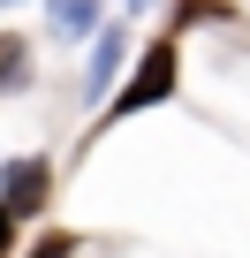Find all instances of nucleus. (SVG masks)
Here are the masks:
<instances>
[{
  "instance_id": "nucleus-3",
  "label": "nucleus",
  "mask_w": 250,
  "mask_h": 258,
  "mask_svg": "<svg viewBox=\"0 0 250 258\" xmlns=\"http://www.w3.org/2000/svg\"><path fill=\"white\" fill-rule=\"evenodd\" d=\"M46 16H53V38H84V31L99 38V0H53Z\"/></svg>"
},
{
  "instance_id": "nucleus-8",
  "label": "nucleus",
  "mask_w": 250,
  "mask_h": 258,
  "mask_svg": "<svg viewBox=\"0 0 250 258\" xmlns=\"http://www.w3.org/2000/svg\"><path fill=\"white\" fill-rule=\"evenodd\" d=\"M0 8H8V0H0Z\"/></svg>"
},
{
  "instance_id": "nucleus-9",
  "label": "nucleus",
  "mask_w": 250,
  "mask_h": 258,
  "mask_svg": "<svg viewBox=\"0 0 250 258\" xmlns=\"http://www.w3.org/2000/svg\"><path fill=\"white\" fill-rule=\"evenodd\" d=\"M129 8H137V0H129Z\"/></svg>"
},
{
  "instance_id": "nucleus-5",
  "label": "nucleus",
  "mask_w": 250,
  "mask_h": 258,
  "mask_svg": "<svg viewBox=\"0 0 250 258\" xmlns=\"http://www.w3.org/2000/svg\"><path fill=\"white\" fill-rule=\"evenodd\" d=\"M114 61H121V31H99V46H91V91H106Z\"/></svg>"
},
{
  "instance_id": "nucleus-2",
  "label": "nucleus",
  "mask_w": 250,
  "mask_h": 258,
  "mask_svg": "<svg viewBox=\"0 0 250 258\" xmlns=\"http://www.w3.org/2000/svg\"><path fill=\"white\" fill-rule=\"evenodd\" d=\"M38 198H46V167H38V160H16L8 175H0V205H8L16 220L38 213Z\"/></svg>"
},
{
  "instance_id": "nucleus-4",
  "label": "nucleus",
  "mask_w": 250,
  "mask_h": 258,
  "mask_svg": "<svg viewBox=\"0 0 250 258\" xmlns=\"http://www.w3.org/2000/svg\"><path fill=\"white\" fill-rule=\"evenodd\" d=\"M16 84H31V53L16 31H0V91H16Z\"/></svg>"
},
{
  "instance_id": "nucleus-1",
  "label": "nucleus",
  "mask_w": 250,
  "mask_h": 258,
  "mask_svg": "<svg viewBox=\"0 0 250 258\" xmlns=\"http://www.w3.org/2000/svg\"><path fill=\"white\" fill-rule=\"evenodd\" d=\"M159 99H175V46H167V38L137 61V76H129V91L114 99V114H144V106H159Z\"/></svg>"
},
{
  "instance_id": "nucleus-6",
  "label": "nucleus",
  "mask_w": 250,
  "mask_h": 258,
  "mask_svg": "<svg viewBox=\"0 0 250 258\" xmlns=\"http://www.w3.org/2000/svg\"><path fill=\"white\" fill-rule=\"evenodd\" d=\"M8 243H16V213L0 205V250H8Z\"/></svg>"
},
{
  "instance_id": "nucleus-7",
  "label": "nucleus",
  "mask_w": 250,
  "mask_h": 258,
  "mask_svg": "<svg viewBox=\"0 0 250 258\" xmlns=\"http://www.w3.org/2000/svg\"><path fill=\"white\" fill-rule=\"evenodd\" d=\"M137 8H152V0H137Z\"/></svg>"
}]
</instances>
